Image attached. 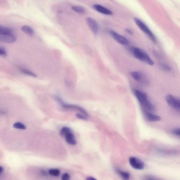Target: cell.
Masks as SVG:
<instances>
[{
  "instance_id": "1",
  "label": "cell",
  "mask_w": 180,
  "mask_h": 180,
  "mask_svg": "<svg viewBox=\"0 0 180 180\" xmlns=\"http://www.w3.org/2000/svg\"><path fill=\"white\" fill-rule=\"evenodd\" d=\"M133 93L143 107L144 111L151 112L155 110L154 106L148 99V96L146 93L137 89L134 90Z\"/></svg>"
},
{
  "instance_id": "2",
  "label": "cell",
  "mask_w": 180,
  "mask_h": 180,
  "mask_svg": "<svg viewBox=\"0 0 180 180\" xmlns=\"http://www.w3.org/2000/svg\"><path fill=\"white\" fill-rule=\"evenodd\" d=\"M132 52L133 56L140 61L147 64L150 66L154 65V62L148 55L143 50L137 47H133L132 49Z\"/></svg>"
},
{
  "instance_id": "3",
  "label": "cell",
  "mask_w": 180,
  "mask_h": 180,
  "mask_svg": "<svg viewBox=\"0 0 180 180\" xmlns=\"http://www.w3.org/2000/svg\"><path fill=\"white\" fill-rule=\"evenodd\" d=\"M134 20L138 27L150 38V40L154 43H156V37L147 26L138 18H135Z\"/></svg>"
},
{
  "instance_id": "4",
  "label": "cell",
  "mask_w": 180,
  "mask_h": 180,
  "mask_svg": "<svg viewBox=\"0 0 180 180\" xmlns=\"http://www.w3.org/2000/svg\"><path fill=\"white\" fill-rule=\"evenodd\" d=\"M166 100L168 105L177 112H179L180 101L179 99L172 94H168L166 97Z\"/></svg>"
},
{
  "instance_id": "5",
  "label": "cell",
  "mask_w": 180,
  "mask_h": 180,
  "mask_svg": "<svg viewBox=\"0 0 180 180\" xmlns=\"http://www.w3.org/2000/svg\"><path fill=\"white\" fill-rule=\"evenodd\" d=\"M129 161L131 166L135 169L142 170L145 168L144 163L139 159L135 157H131L129 158Z\"/></svg>"
},
{
  "instance_id": "6",
  "label": "cell",
  "mask_w": 180,
  "mask_h": 180,
  "mask_svg": "<svg viewBox=\"0 0 180 180\" xmlns=\"http://www.w3.org/2000/svg\"><path fill=\"white\" fill-rule=\"evenodd\" d=\"M109 33L114 40L120 45H128V41L125 37L114 31H110Z\"/></svg>"
},
{
  "instance_id": "7",
  "label": "cell",
  "mask_w": 180,
  "mask_h": 180,
  "mask_svg": "<svg viewBox=\"0 0 180 180\" xmlns=\"http://www.w3.org/2000/svg\"><path fill=\"white\" fill-rule=\"evenodd\" d=\"M61 105L65 109L78 111L81 113L83 115L86 116V117L88 118L89 117L87 112L82 108L79 106L74 105V104H65L64 103Z\"/></svg>"
},
{
  "instance_id": "8",
  "label": "cell",
  "mask_w": 180,
  "mask_h": 180,
  "mask_svg": "<svg viewBox=\"0 0 180 180\" xmlns=\"http://www.w3.org/2000/svg\"><path fill=\"white\" fill-rule=\"evenodd\" d=\"M87 23L90 29L94 35H96L99 31V25L97 21L92 18L88 17L86 19Z\"/></svg>"
},
{
  "instance_id": "9",
  "label": "cell",
  "mask_w": 180,
  "mask_h": 180,
  "mask_svg": "<svg viewBox=\"0 0 180 180\" xmlns=\"http://www.w3.org/2000/svg\"><path fill=\"white\" fill-rule=\"evenodd\" d=\"M93 8L96 10L103 14L107 15H110L112 14L113 13L111 11L102 6L98 4L94 5L93 6Z\"/></svg>"
},
{
  "instance_id": "10",
  "label": "cell",
  "mask_w": 180,
  "mask_h": 180,
  "mask_svg": "<svg viewBox=\"0 0 180 180\" xmlns=\"http://www.w3.org/2000/svg\"><path fill=\"white\" fill-rule=\"evenodd\" d=\"M16 38L14 34L10 35H0V41L8 43H12L16 41Z\"/></svg>"
},
{
  "instance_id": "11",
  "label": "cell",
  "mask_w": 180,
  "mask_h": 180,
  "mask_svg": "<svg viewBox=\"0 0 180 180\" xmlns=\"http://www.w3.org/2000/svg\"><path fill=\"white\" fill-rule=\"evenodd\" d=\"M144 111V114L146 118L150 122H157L161 120V117L159 116L152 113L148 111Z\"/></svg>"
},
{
  "instance_id": "12",
  "label": "cell",
  "mask_w": 180,
  "mask_h": 180,
  "mask_svg": "<svg viewBox=\"0 0 180 180\" xmlns=\"http://www.w3.org/2000/svg\"><path fill=\"white\" fill-rule=\"evenodd\" d=\"M64 136L65 140L68 144L72 145H75L76 144L77 142L76 138L71 132L68 133Z\"/></svg>"
},
{
  "instance_id": "13",
  "label": "cell",
  "mask_w": 180,
  "mask_h": 180,
  "mask_svg": "<svg viewBox=\"0 0 180 180\" xmlns=\"http://www.w3.org/2000/svg\"><path fill=\"white\" fill-rule=\"evenodd\" d=\"M21 30L24 33L29 36H33L34 31L33 29L30 26L25 25L22 26L21 27Z\"/></svg>"
},
{
  "instance_id": "14",
  "label": "cell",
  "mask_w": 180,
  "mask_h": 180,
  "mask_svg": "<svg viewBox=\"0 0 180 180\" xmlns=\"http://www.w3.org/2000/svg\"><path fill=\"white\" fill-rule=\"evenodd\" d=\"M13 34V31L11 28L3 27L0 25V35H10Z\"/></svg>"
},
{
  "instance_id": "15",
  "label": "cell",
  "mask_w": 180,
  "mask_h": 180,
  "mask_svg": "<svg viewBox=\"0 0 180 180\" xmlns=\"http://www.w3.org/2000/svg\"><path fill=\"white\" fill-rule=\"evenodd\" d=\"M131 76L135 81L142 82L143 81V76L138 71H133L130 73Z\"/></svg>"
},
{
  "instance_id": "16",
  "label": "cell",
  "mask_w": 180,
  "mask_h": 180,
  "mask_svg": "<svg viewBox=\"0 0 180 180\" xmlns=\"http://www.w3.org/2000/svg\"><path fill=\"white\" fill-rule=\"evenodd\" d=\"M71 8L73 11L78 14H83L86 12L85 8L82 6H72Z\"/></svg>"
},
{
  "instance_id": "17",
  "label": "cell",
  "mask_w": 180,
  "mask_h": 180,
  "mask_svg": "<svg viewBox=\"0 0 180 180\" xmlns=\"http://www.w3.org/2000/svg\"><path fill=\"white\" fill-rule=\"evenodd\" d=\"M117 172L124 179L128 180L130 179V173L127 172H125L119 169H117Z\"/></svg>"
},
{
  "instance_id": "18",
  "label": "cell",
  "mask_w": 180,
  "mask_h": 180,
  "mask_svg": "<svg viewBox=\"0 0 180 180\" xmlns=\"http://www.w3.org/2000/svg\"><path fill=\"white\" fill-rule=\"evenodd\" d=\"M20 70L23 74L27 75V76L33 77H36L37 76V75L36 74L33 72L32 71L30 70L26 69L25 68H20Z\"/></svg>"
},
{
  "instance_id": "19",
  "label": "cell",
  "mask_w": 180,
  "mask_h": 180,
  "mask_svg": "<svg viewBox=\"0 0 180 180\" xmlns=\"http://www.w3.org/2000/svg\"><path fill=\"white\" fill-rule=\"evenodd\" d=\"M13 126L15 128L21 129V130H25L26 126L22 123L17 122L15 123L13 125Z\"/></svg>"
},
{
  "instance_id": "20",
  "label": "cell",
  "mask_w": 180,
  "mask_h": 180,
  "mask_svg": "<svg viewBox=\"0 0 180 180\" xmlns=\"http://www.w3.org/2000/svg\"><path fill=\"white\" fill-rule=\"evenodd\" d=\"M49 172L50 175L55 177L58 176L60 173V170L56 169H50Z\"/></svg>"
},
{
  "instance_id": "21",
  "label": "cell",
  "mask_w": 180,
  "mask_h": 180,
  "mask_svg": "<svg viewBox=\"0 0 180 180\" xmlns=\"http://www.w3.org/2000/svg\"><path fill=\"white\" fill-rule=\"evenodd\" d=\"M70 132H71V130L69 128L66 127H63L60 130V135L63 136H64L66 134Z\"/></svg>"
},
{
  "instance_id": "22",
  "label": "cell",
  "mask_w": 180,
  "mask_h": 180,
  "mask_svg": "<svg viewBox=\"0 0 180 180\" xmlns=\"http://www.w3.org/2000/svg\"><path fill=\"white\" fill-rule=\"evenodd\" d=\"M161 68L165 71H171L172 68L169 65L166 64H162L161 65Z\"/></svg>"
},
{
  "instance_id": "23",
  "label": "cell",
  "mask_w": 180,
  "mask_h": 180,
  "mask_svg": "<svg viewBox=\"0 0 180 180\" xmlns=\"http://www.w3.org/2000/svg\"><path fill=\"white\" fill-rule=\"evenodd\" d=\"M7 55V52L5 49L3 47H0V55L5 56Z\"/></svg>"
},
{
  "instance_id": "24",
  "label": "cell",
  "mask_w": 180,
  "mask_h": 180,
  "mask_svg": "<svg viewBox=\"0 0 180 180\" xmlns=\"http://www.w3.org/2000/svg\"><path fill=\"white\" fill-rule=\"evenodd\" d=\"M76 117L78 119H81V120H87L88 119V118L86 117V116L83 115V114H76Z\"/></svg>"
},
{
  "instance_id": "25",
  "label": "cell",
  "mask_w": 180,
  "mask_h": 180,
  "mask_svg": "<svg viewBox=\"0 0 180 180\" xmlns=\"http://www.w3.org/2000/svg\"><path fill=\"white\" fill-rule=\"evenodd\" d=\"M172 133L173 135L179 137L180 134V128H177L174 129V130H173L172 131Z\"/></svg>"
},
{
  "instance_id": "26",
  "label": "cell",
  "mask_w": 180,
  "mask_h": 180,
  "mask_svg": "<svg viewBox=\"0 0 180 180\" xmlns=\"http://www.w3.org/2000/svg\"><path fill=\"white\" fill-rule=\"evenodd\" d=\"M69 175L67 173H65L62 176V180H68L70 179Z\"/></svg>"
},
{
  "instance_id": "27",
  "label": "cell",
  "mask_w": 180,
  "mask_h": 180,
  "mask_svg": "<svg viewBox=\"0 0 180 180\" xmlns=\"http://www.w3.org/2000/svg\"><path fill=\"white\" fill-rule=\"evenodd\" d=\"M40 174L42 176H47V173L46 171L45 170H42L41 171Z\"/></svg>"
},
{
  "instance_id": "28",
  "label": "cell",
  "mask_w": 180,
  "mask_h": 180,
  "mask_svg": "<svg viewBox=\"0 0 180 180\" xmlns=\"http://www.w3.org/2000/svg\"><path fill=\"white\" fill-rule=\"evenodd\" d=\"M126 32L128 33V34H130V35H132V34H133L132 32L130 30V29H126Z\"/></svg>"
},
{
  "instance_id": "29",
  "label": "cell",
  "mask_w": 180,
  "mask_h": 180,
  "mask_svg": "<svg viewBox=\"0 0 180 180\" xmlns=\"http://www.w3.org/2000/svg\"><path fill=\"white\" fill-rule=\"evenodd\" d=\"M87 180H96L95 178H94L93 177H88L87 179Z\"/></svg>"
},
{
  "instance_id": "30",
  "label": "cell",
  "mask_w": 180,
  "mask_h": 180,
  "mask_svg": "<svg viewBox=\"0 0 180 180\" xmlns=\"http://www.w3.org/2000/svg\"><path fill=\"white\" fill-rule=\"evenodd\" d=\"M3 168L2 167L0 166V174H1L3 171Z\"/></svg>"
}]
</instances>
